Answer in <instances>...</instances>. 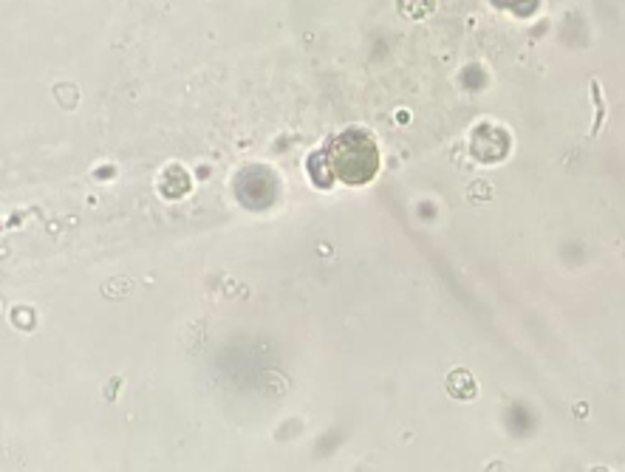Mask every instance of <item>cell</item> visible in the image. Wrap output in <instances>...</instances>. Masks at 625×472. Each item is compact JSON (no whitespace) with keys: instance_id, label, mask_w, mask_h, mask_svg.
Listing matches in <instances>:
<instances>
[{"instance_id":"1","label":"cell","mask_w":625,"mask_h":472,"mask_svg":"<svg viewBox=\"0 0 625 472\" xmlns=\"http://www.w3.org/2000/svg\"><path fill=\"white\" fill-rule=\"evenodd\" d=\"M377 147L362 131L343 133L334 145L329 147V167L337 179L348 184H365L377 173Z\"/></svg>"}]
</instances>
